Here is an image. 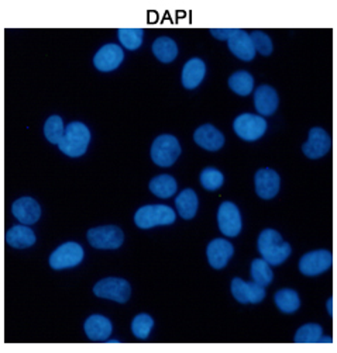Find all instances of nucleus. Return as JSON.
<instances>
[{
	"label": "nucleus",
	"mask_w": 337,
	"mask_h": 353,
	"mask_svg": "<svg viewBox=\"0 0 337 353\" xmlns=\"http://www.w3.org/2000/svg\"><path fill=\"white\" fill-rule=\"evenodd\" d=\"M195 143L206 151H219L224 145L223 134L212 124L200 125L193 134Z\"/></svg>",
	"instance_id": "17"
},
{
	"label": "nucleus",
	"mask_w": 337,
	"mask_h": 353,
	"mask_svg": "<svg viewBox=\"0 0 337 353\" xmlns=\"http://www.w3.org/2000/svg\"><path fill=\"white\" fill-rule=\"evenodd\" d=\"M154 327V320L148 314H139L131 323L133 335L139 339H147Z\"/></svg>",
	"instance_id": "31"
},
{
	"label": "nucleus",
	"mask_w": 337,
	"mask_h": 353,
	"mask_svg": "<svg viewBox=\"0 0 337 353\" xmlns=\"http://www.w3.org/2000/svg\"><path fill=\"white\" fill-rule=\"evenodd\" d=\"M175 211L164 204H151L140 207L134 214V223L142 230H150L157 225H170L175 221Z\"/></svg>",
	"instance_id": "3"
},
{
	"label": "nucleus",
	"mask_w": 337,
	"mask_h": 353,
	"mask_svg": "<svg viewBox=\"0 0 337 353\" xmlns=\"http://www.w3.org/2000/svg\"><path fill=\"white\" fill-rule=\"evenodd\" d=\"M231 294L242 304H257L265 299V289L256 281L247 283L242 279L235 277L231 280Z\"/></svg>",
	"instance_id": "12"
},
{
	"label": "nucleus",
	"mask_w": 337,
	"mask_h": 353,
	"mask_svg": "<svg viewBox=\"0 0 337 353\" xmlns=\"http://www.w3.org/2000/svg\"><path fill=\"white\" fill-rule=\"evenodd\" d=\"M234 132L244 141H256L267 131V121L256 114L244 113L234 120Z\"/></svg>",
	"instance_id": "8"
},
{
	"label": "nucleus",
	"mask_w": 337,
	"mask_h": 353,
	"mask_svg": "<svg viewBox=\"0 0 337 353\" xmlns=\"http://www.w3.org/2000/svg\"><path fill=\"white\" fill-rule=\"evenodd\" d=\"M93 293L99 299L113 300L116 303L124 304L131 296V288L128 281L119 277H106L99 280L93 286Z\"/></svg>",
	"instance_id": "5"
},
{
	"label": "nucleus",
	"mask_w": 337,
	"mask_h": 353,
	"mask_svg": "<svg viewBox=\"0 0 337 353\" xmlns=\"http://www.w3.org/2000/svg\"><path fill=\"white\" fill-rule=\"evenodd\" d=\"M206 75V65L199 58L189 59L182 69V85L185 89L198 88Z\"/></svg>",
	"instance_id": "21"
},
{
	"label": "nucleus",
	"mask_w": 337,
	"mask_h": 353,
	"mask_svg": "<svg viewBox=\"0 0 337 353\" xmlns=\"http://www.w3.org/2000/svg\"><path fill=\"white\" fill-rule=\"evenodd\" d=\"M144 31L143 28H120L119 30V40L126 50L134 51L139 50L143 44Z\"/></svg>",
	"instance_id": "29"
},
{
	"label": "nucleus",
	"mask_w": 337,
	"mask_h": 353,
	"mask_svg": "<svg viewBox=\"0 0 337 353\" xmlns=\"http://www.w3.org/2000/svg\"><path fill=\"white\" fill-rule=\"evenodd\" d=\"M258 251L265 262L271 266H278L289 258L292 248L288 242L282 239L278 231L268 228L258 236Z\"/></svg>",
	"instance_id": "1"
},
{
	"label": "nucleus",
	"mask_w": 337,
	"mask_h": 353,
	"mask_svg": "<svg viewBox=\"0 0 337 353\" xmlns=\"http://www.w3.org/2000/svg\"><path fill=\"white\" fill-rule=\"evenodd\" d=\"M150 190L160 199H170L177 192V181L170 174H160L150 182Z\"/></svg>",
	"instance_id": "25"
},
{
	"label": "nucleus",
	"mask_w": 337,
	"mask_h": 353,
	"mask_svg": "<svg viewBox=\"0 0 337 353\" xmlns=\"http://www.w3.org/2000/svg\"><path fill=\"white\" fill-rule=\"evenodd\" d=\"M238 28H212L211 34L218 40H229Z\"/></svg>",
	"instance_id": "35"
},
{
	"label": "nucleus",
	"mask_w": 337,
	"mask_h": 353,
	"mask_svg": "<svg viewBox=\"0 0 337 353\" xmlns=\"http://www.w3.org/2000/svg\"><path fill=\"white\" fill-rule=\"evenodd\" d=\"M6 243L16 250H26L36 243V234L26 225H15L6 232Z\"/></svg>",
	"instance_id": "22"
},
{
	"label": "nucleus",
	"mask_w": 337,
	"mask_h": 353,
	"mask_svg": "<svg viewBox=\"0 0 337 353\" xmlns=\"http://www.w3.org/2000/svg\"><path fill=\"white\" fill-rule=\"evenodd\" d=\"M124 59L122 47L116 44H106L100 48L93 57V65L100 72H112L117 69Z\"/></svg>",
	"instance_id": "14"
},
{
	"label": "nucleus",
	"mask_w": 337,
	"mask_h": 353,
	"mask_svg": "<svg viewBox=\"0 0 337 353\" xmlns=\"http://www.w3.org/2000/svg\"><path fill=\"white\" fill-rule=\"evenodd\" d=\"M278 94L274 88L262 85L260 86L256 93H254V104H256V110L261 116H271L276 113L278 109Z\"/></svg>",
	"instance_id": "20"
},
{
	"label": "nucleus",
	"mask_w": 337,
	"mask_h": 353,
	"mask_svg": "<svg viewBox=\"0 0 337 353\" xmlns=\"http://www.w3.org/2000/svg\"><path fill=\"white\" fill-rule=\"evenodd\" d=\"M218 224L223 235L238 236L242 231V217L238 205L231 201L222 203L218 210Z\"/></svg>",
	"instance_id": "9"
},
{
	"label": "nucleus",
	"mask_w": 337,
	"mask_h": 353,
	"mask_svg": "<svg viewBox=\"0 0 337 353\" xmlns=\"http://www.w3.org/2000/svg\"><path fill=\"white\" fill-rule=\"evenodd\" d=\"M223 182H224L223 173L215 168H206L200 173V183L209 192H215L220 189Z\"/></svg>",
	"instance_id": "33"
},
{
	"label": "nucleus",
	"mask_w": 337,
	"mask_h": 353,
	"mask_svg": "<svg viewBox=\"0 0 337 353\" xmlns=\"http://www.w3.org/2000/svg\"><path fill=\"white\" fill-rule=\"evenodd\" d=\"M274 301L277 307L285 314H292L300 307V300L298 293L291 289H282L277 292L274 296Z\"/></svg>",
	"instance_id": "27"
},
{
	"label": "nucleus",
	"mask_w": 337,
	"mask_h": 353,
	"mask_svg": "<svg viewBox=\"0 0 337 353\" xmlns=\"http://www.w3.org/2000/svg\"><path fill=\"white\" fill-rule=\"evenodd\" d=\"M322 334H323V330L320 325L307 324V325H302L296 331L293 341L296 343H316V342H319Z\"/></svg>",
	"instance_id": "32"
},
{
	"label": "nucleus",
	"mask_w": 337,
	"mask_h": 353,
	"mask_svg": "<svg viewBox=\"0 0 337 353\" xmlns=\"http://www.w3.org/2000/svg\"><path fill=\"white\" fill-rule=\"evenodd\" d=\"M229 86L234 93L249 96L254 88V79L246 70H239L229 78Z\"/></svg>",
	"instance_id": "26"
},
{
	"label": "nucleus",
	"mask_w": 337,
	"mask_h": 353,
	"mask_svg": "<svg viewBox=\"0 0 337 353\" xmlns=\"http://www.w3.org/2000/svg\"><path fill=\"white\" fill-rule=\"evenodd\" d=\"M90 143V131L89 128L79 121H74L65 128L64 137L59 141L58 148L62 154L71 158L82 157Z\"/></svg>",
	"instance_id": "2"
},
{
	"label": "nucleus",
	"mask_w": 337,
	"mask_h": 353,
	"mask_svg": "<svg viewBox=\"0 0 337 353\" xmlns=\"http://www.w3.org/2000/svg\"><path fill=\"white\" fill-rule=\"evenodd\" d=\"M12 213L23 225H31L40 220L41 207L35 199L21 197L13 203Z\"/></svg>",
	"instance_id": "15"
},
{
	"label": "nucleus",
	"mask_w": 337,
	"mask_h": 353,
	"mask_svg": "<svg viewBox=\"0 0 337 353\" xmlns=\"http://www.w3.org/2000/svg\"><path fill=\"white\" fill-rule=\"evenodd\" d=\"M229 50L242 61H251L256 57V48L253 46L250 35L243 30H235V32L227 40Z\"/></svg>",
	"instance_id": "18"
},
{
	"label": "nucleus",
	"mask_w": 337,
	"mask_h": 353,
	"mask_svg": "<svg viewBox=\"0 0 337 353\" xmlns=\"http://www.w3.org/2000/svg\"><path fill=\"white\" fill-rule=\"evenodd\" d=\"M333 339L330 338V336H320V339H319V342H327V343H330Z\"/></svg>",
	"instance_id": "37"
},
{
	"label": "nucleus",
	"mask_w": 337,
	"mask_h": 353,
	"mask_svg": "<svg viewBox=\"0 0 337 353\" xmlns=\"http://www.w3.org/2000/svg\"><path fill=\"white\" fill-rule=\"evenodd\" d=\"M153 54L162 63H170L178 55V46L170 37H160L153 44Z\"/></svg>",
	"instance_id": "24"
},
{
	"label": "nucleus",
	"mask_w": 337,
	"mask_h": 353,
	"mask_svg": "<svg viewBox=\"0 0 337 353\" xmlns=\"http://www.w3.org/2000/svg\"><path fill=\"white\" fill-rule=\"evenodd\" d=\"M331 304H333V299H329V301H327V311H329V314L330 315H333V308H331Z\"/></svg>",
	"instance_id": "36"
},
{
	"label": "nucleus",
	"mask_w": 337,
	"mask_h": 353,
	"mask_svg": "<svg viewBox=\"0 0 337 353\" xmlns=\"http://www.w3.org/2000/svg\"><path fill=\"white\" fill-rule=\"evenodd\" d=\"M233 254H234L233 245L229 241L222 238L211 241V243L206 248L208 261L213 269H223L229 263Z\"/></svg>",
	"instance_id": "16"
},
{
	"label": "nucleus",
	"mask_w": 337,
	"mask_h": 353,
	"mask_svg": "<svg viewBox=\"0 0 337 353\" xmlns=\"http://www.w3.org/2000/svg\"><path fill=\"white\" fill-rule=\"evenodd\" d=\"M65 132L64 121L59 116H51L47 119L44 124V135L50 141L51 144H59V141L62 139Z\"/></svg>",
	"instance_id": "30"
},
{
	"label": "nucleus",
	"mask_w": 337,
	"mask_h": 353,
	"mask_svg": "<svg viewBox=\"0 0 337 353\" xmlns=\"http://www.w3.org/2000/svg\"><path fill=\"white\" fill-rule=\"evenodd\" d=\"M251 41L256 48V52H260L261 55H271L273 52V41L268 35L262 31H254L251 35Z\"/></svg>",
	"instance_id": "34"
},
{
	"label": "nucleus",
	"mask_w": 337,
	"mask_h": 353,
	"mask_svg": "<svg viewBox=\"0 0 337 353\" xmlns=\"http://www.w3.org/2000/svg\"><path fill=\"white\" fill-rule=\"evenodd\" d=\"M84 259V248L77 242H65L51 254L50 266L62 270L78 266Z\"/></svg>",
	"instance_id": "7"
},
{
	"label": "nucleus",
	"mask_w": 337,
	"mask_h": 353,
	"mask_svg": "<svg viewBox=\"0 0 337 353\" xmlns=\"http://www.w3.org/2000/svg\"><path fill=\"white\" fill-rule=\"evenodd\" d=\"M181 155L180 141L170 134L160 135L151 145V159L161 168H170Z\"/></svg>",
	"instance_id": "4"
},
{
	"label": "nucleus",
	"mask_w": 337,
	"mask_h": 353,
	"mask_svg": "<svg viewBox=\"0 0 337 353\" xmlns=\"http://www.w3.org/2000/svg\"><path fill=\"white\" fill-rule=\"evenodd\" d=\"M331 150V138L320 127H314L309 131L308 141L302 147L303 154L311 159H319Z\"/></svg>",
	"instance_id": "11"
},
{
	"label": "nucleus",
	"mask_w": 337,
	"mask_h": 353,
	"mask_svg": "<svg viewBox=\"0 0 337 353\" xmlns=\"http://www.w3.org/2000/svg\"><path fill=\"white\" fill-rule=\"evenodd\" d=\"M251 277L257 285L262 288L271 285V281L274 279L271 265L265 262L264 259H254L251 262Z\"/></svg>",
	"instance_id": "28"
},
{
	"label": "nucleus",
	"mask_w": 337,
	"mask_h": 353,
	"mask_svg": "<svg viewBox=\"0 0 337 353\" xmlns=\"http://www.w3.org/2000/svg\"><path fill=\"white\" fill-rule=\"evenodd\" d=\"M333 265V255L330 251L319 250L308 252L299 261V270L305 276H318L329 270Z\"/></svg>",
	"instance_id": "10"
},
{
	"label": "nucleus",
	"mask_w": 337,
	"mask_h": 353,
	"mask_svg": "<svg viewBox=\"0 0 337 353\" xmlns=\"http://www.w3.org/2000/svg\"><path fill=\"white\" fill-rule=\"evenodd\" d=\"M254 181H256V192L261 199L269 200V199H274L278 194L281 179H280V174L276 170L269 168L260 169L256 173Z\"/></svg>",
	"instance_id": "13"
},
{
	"label": "nucleus",
	"mask_w": 337,
	"mask_h": 353,
	"mask_svg": "<svg viewBox=\"0 0 337 353\" xmlns=\"http://www.w3.org/2000/svg\"><path fill=\"white\" fill-rule=\"evenodd\" d=\"M88 242L96 250H117L124 242L123 231L116 225L90 228L86 234Z\"/></svg>",
	"instance_id": "6"
},
{
	"label": "nucleus",
	"mask_w": 337,
	"mask_h": 353,
	"mask_svg": "<svg viewBox=\"0 0 337 353\" xmlns=\"http://www.w3.org/2000/svg\"><path fill=\"white\" fill-rule=\"evenodd\" d=\"M175 205L178 210V214L184 220H192L196 216L198 211V196L192 189H185L181 194L175 199Z\"/></svg>",
	"instance_id": "23"
},
{
	"label": "nucleus",
	"mask_w": 337,
	"mask_h": 353,
	"mask_svg": "<svg viewBox=\"0 0 337 353\" xmlns=\"http://www.w3.org/2000/svg\"><path fill=\"white\" fill-rule=\"evenodd\" d=\"M84 330L86 336L93 342H102L106 341L113 330V325L109 319L104 315H90L84 324Z\"/></svg>",
	"instance_id": "19"
}]
</instances>
